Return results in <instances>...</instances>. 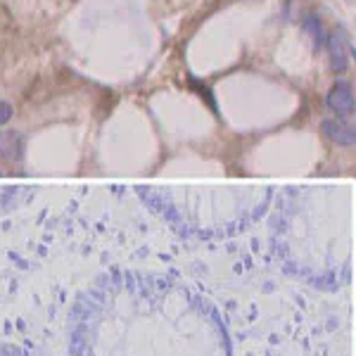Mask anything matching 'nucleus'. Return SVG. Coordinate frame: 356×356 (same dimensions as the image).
Returning a JSON list of instances; mask_svg holds the SVG:
<instances>
[{
	"mask_svg": "<svg viewBox=\"0 0 356 356\" xmlns=\"http://www.w3.org/2000/svg\"><path fill=\"white\" fill-rule=\"evenodd\" d=\"M328 107L332 114H337L340 119L352 117L356 112V97H354V88L347 81H337L332 88L328 90Z\"/></svg>",
	"mask_w": 356,
	"mask_h": 356,
	"instance_id": "obj_1",
	"label": "nucleus"
},
{
	"mask_svg": "<svg viewBox=\"0 0 356 356\" xmlns=\"http://www.w3.org/2000/svg\"><path fill=\"white\" fill-rule=\"evenodd\" d=\"M321 129H323V136L335 145H356V126H349L342 119H328Z\"/></svg>",
	"mask_w": 356,
	"mask_h": 356,
	"instance_id": "obj_2",
	"label": "nucleus"
},
{
	"mask_svg": "<svg viewBox=\"0 0 356 356\" xmlns=\"http://www.w3.org/2000/svg\"><path fill=\"white\" fill-rule=\"evenodd\" d=\"M328 57H330V69L332 72H344L349 67V45L342 31L330 33L328 38Z\"/></svg>",
	"mask_w": 356,
	"mask_h": 356,
	"instance_id": "obj_3",
	"label": "nucleus"
},
{
	"mask_svg": "<svg viewBox=\"0 0 356 356\" xmlns=\"http://www.w3.org/2000/svg\"><path fill=\"white\" fill-rule=\"evenodd\" d=\"M0 356H43V354L31 347H26V344L0 340Z\"/></svg>",
	"mask_w": 356,
	"mask_h": 356,
	"instance_id": "obj_4",
	"label": "nucleus"
},
{
	"mask_svg": "<svg viewBox=\"0 0 356 356\" xmlns=\"http://www.w3.org/2000/svg\"><path fill=\"white\" fill-rule=\"evenodd\" d=\"M309 29V31H312V36H314V43L316 45H321V36H323V29H321V22L316 19V17H309L307 19V24H304Z\"/></svg>",
	"mask_w": 356,
	"mask_h": 356,
	"instance_id": "obj_5",
	"label": "nucleus"
},
{
	"mask_svg": "<svg viewBox=\"0 0 356 356\" xmlns=\"http://www.w3.org/2000/svg\"><path fill=\"white\" fill-rule=\"evenodd\" d=\"M10 117H13V107H10L8 102H0V126L8 124Z\"/></svg>",
	"mask_w": 356,
	"mask_h": 356,
	"instance_id": "obj_6",
	"label": "nucleus"
},
{
	"mask_svg": "<svg viewBox=\"0 0 356 356\" xmlns=\"http://www.w3.org/2000/svg\"><path fill=\"white\" fill-rule=\"evenodd\" d=\"M354 57H356V50H354Z\"/></svg>",
	"mask_w": 356,
	"mask_h": 356,
	"instance_id": "obj_7",
	"label": "nucleus"
}]
</instances>
